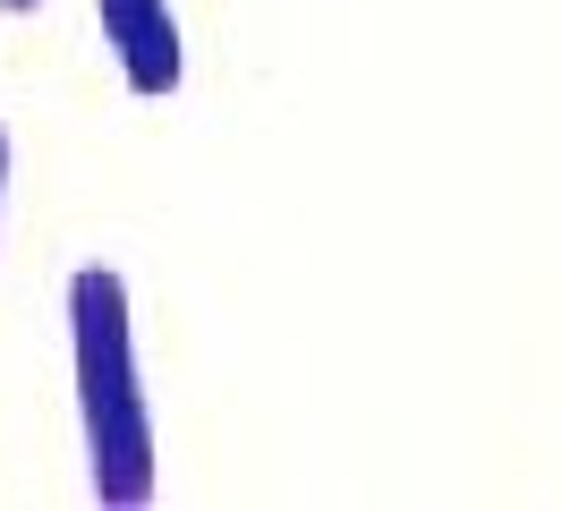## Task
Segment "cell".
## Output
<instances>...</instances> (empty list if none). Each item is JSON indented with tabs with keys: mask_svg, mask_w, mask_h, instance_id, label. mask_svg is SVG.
Returning a JSON list of instances; mask_svg holds the SVG:
<instances>
[{
	"mask_svg": "<svg viewBox=\"0 0 562 511\" xmlns=\"http://www.w3.org/2000/svg\"><path fill=\"white\" fill-rule=\"evenodd\" d=\"M77 384H86V443H94V495L103 503H145L154 495V426L128 367V290L120 273H77Z\"/></svg>",
	"mask_w": 562,
	"mask_h": 511,
	"instance_id": "cell-1",
	"label": "cell"
},
{
	"mask_svg": "<svg viewBox=\"0 0 562 511\" xmlns=\"http://www.w3.org/2000/svg\"><path fill=\"white\" fill-rule=\"evenodd\" d=\"M103 34L128 86L137 95H171L179 86V26H171V0H103Z\"/></svg>",
	"mask_w": 562,
	"mask_h": 511,
	"instance_id": "cell-2",
	"label": "cell"
},
{
	"mask_svg": "<svg viewBox=\"0 0 562 511\" xmlns=\"http://www.w3.org/2000/svg\"><path fill=\"white\" fill-rule=\"evenodd\" d=\"M0 170H9V136H0Z\"/></svg>",
	"mask_w": 562,
	"mask_h": 511,
	"instance_id": "cell-3",
	"label": "cell"
},
{
	"mask_svg": "<svg viewBox=\"0 0 562 511\" xmlns=\"http://www.w3.org/2000/svg\"><path fill=\"white\" fill-rule=\"evenodd\" d=\"M9 9H26V0H9Z\"/></svg>",
	"mask_w": 562,
	"mask_h": 511,
	"instance_id": "cell-4",
	"label": "cell"
}]
</instances>
